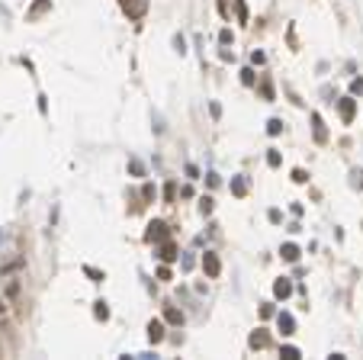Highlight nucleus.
<instances>
[{
	"mask_svg": "<svg viewBox=\"0 0 363 360\" xmlns=\"http://www.w3.org/2000/svg\"><path fill=\"white\" fill-rule=\"evenodd\" d=\"M164 319L171 322V325H183V312H177V309H167V312H164Z\"/></svg>",
	"mask_w": 363,
	"mask_h": 360,
	"instance_id": "9d476101",
	"label": "nucleus"
},
{
	"mask_svg": "<svg viewBox=\"0 0 363 360\" xmlns=\"http://www.w3.org/2000/svg\"><path fill=\"white\" fill-rule=\"evenodd\" d=\"M145 238H148V241H164V238H167V225L164 222H151Z\"/></svg>",
	"mask_w": 363,
	"mask_h": 360,
	"instance_id": "20e7f679",
	"label": "nucleus"
},
{
	"mask_svg": "<svg viewBox=\"0 0 363 360\" xmlns=\"http://www.w3.org/2000/svg\"><path fill=\"white\" fill-rule=\"evenodd\" d=\"M148 341L151 344H161V341H164V322H148Z\"/></svg>",
	"mask_w": 363,
	"mask_h": 360,
	"instance_id": "7ed1b4c3",
	"label": "nucleus"
},
{
	"mask_svg": "<svg viewBox=\"0 0 363 360\" xmlns=\"http://www.w3.org/2000/svg\"><path fill=\"white\" fill-rule=\"evenodd\" d=\"M119 3H122V10L132 16V20H142L145 10H148V0H119Z\"/></svg>",
	"mask_w": 363,
	"mask_h": 360,
	"instance_id": "f257e3e1",
	"label": "nucleus"
},
{
	"mask_svg": "<svg viewBox=\"0 0 363 360\" xmlns=\"http://www.w3.org/2000/svg\"><path fill=\"white\" fill-rule=\"evenodd\" d=\"M129 170H132V174H138V177H142V174H145V167H142V161H132V164H129Z\"/></svg>",
	"mask_w": 363,
	"mask_h": 360,
	"instance_id": "4be33fe9",
	"label": "nucleus"
},
{
	"mask_svg": "<svg viewBox=\"0 0 363 360\" xmlns=\"http://www.w3.org/2000/svg\"><path fill=\"white\" fill-rule=\"evenodd\" d=\"M93 315H96V319H103V322L110 319V309H106V302H96V309H93Z\"/></svg>",
	"mask_w": 363,
	"mask_h": 360,
	"instance_id": "ddd939ff",
	"label": "nucleus"
},
{
	"mask_svg": "<svg viewBox=\"0 0 363 360\" xmlns=\"http://www.w3.org/2000/svg\"><path fill=\"white\" fill-rule=\"evenodd\" d=\"M283 360H299V347H283Z\"/></svg>",
	"mask_w": 363,
	"mask_h": 360,
	"instance_id": "f3484780",
	"label": "nucleus"
},
{
	"mask_svg": "<svg viewBox=\"0 0 363 360\" xmlns=\"http://www.w3.org/2000/svg\"><path fill=\"white\" fill-rule=\"evenodd\" d=\"M174 258H177V248H174L171 241H164V245H161V261H164V264H171Z\"/></svg>",
	"mask_w": 363,
	"mask_h": 360,
	"instance_id": "1a4fd4ad",
	"label": "nucleus"
},
{
	"mask_svg": "<svg viewBox=\"0 0 363 360\" xmlns=\"http://www.w3.org/2000/svg\"><path fill=\"white\" fill-rule=\"evenodd\" d=\"M199 212H203V216H209V212H212V199H209V196L199 199Z\"/></svg>",
	"mask_w": 363,
	"mask_h": 360,
	"instance_id": "2eb2a0df",
	"label": "nucleus"
},
{
	"mask_svg": "<svg viewBox=\"0 0 363 360\" xmlns=\"http://www.w3.org/2000/svg\"><path fill=\"white\" fill-rule=\"evenodd\" d=\"M283 261H289V264H296V261H299V248L293 245V241H289V245H283Z\"/></svg>",
	"mask_w": 363,
	"mask_h": 360,
	"instance_id": "6e6552de",
	"label": "nucleus"
},
{
	"mask_svg": "<svg viewBox=\"0 0 363 360\" xmlns=\"http://www.w3.org/2000/svg\"><path fill=\"white\" fill-rule=\"evenodd\" d=\"M241 81H244L247 87H251V84H254V71H251V68H244V71H241Z\"/></svg>",
	"mask_w": 363,
	"mask_h": 360,
	"instance_id": "412c9836",
	"label": "nucleus"
},
{
	"mask_svg": "<svg viewBox=\"0 0 363 360\" xmlns=\"http://www.w3.org/2000/svg\"><path fill=\"white\" fill-rule=\"evenodd\" d=\"M350 187H360L363 190V170H354V174H350Z\"/></svg>",
	"mask_w": 363,
	"mask_h": 360,
	"instance_id": "6ab92c4d",
	"label": "nucleus"
},
{
	"mask_svg": "<svg viewBox=\"0 0 363 360\" xmlns=\"http://www.w3.org/2000/svg\"><path fill=\"white\" fill-rule=\"evenodd\" d=\"M312 123H315V138H318V142H325V138H328V135H325V126H322V116H312Z\"/></svg>",
	"mask_w": 363,
	"mask_h": 360,
	"instance_id": "f8f14e48",
	"label": "nucleus"
},
{
	"mask_svg": "<svg viewBox=\"0 0 363 360\" xmlns=\"http://www.w3.org/2000/svg\"><path fill=\"white\" fill-rule=\"evenodd\" d=\"M273 293H276V296H280V299H286L289 293H293V283H289L286 277H280V280H276V283H273Z\"/></svg>",
	"mask_w": 363,
	"mask_h": 360,
	"instance_id": "0eeeda50",
	"label": "nucleus"
},
{
	"mask_svg": "<svg viewBox=\"0 0 363 360\" xmlns=\"http://www.w3.org/2000/svg\"><path fill=\"white\" fill-rule=\"evenodd\" d=\"M84 273H87V277L93 280V283H100V280H103V273L96 270V267H84Z\"/></svg>",
	"mask_w": 363,
	"mask_h": 360,
	"instance_id": "a211bd4d",
	"label": "nucleus"
},
{
	"mask_svg": "<svg viewBox=\"0 0 363 360\" xmlns=\"http://www.w3.org/2000/svg\"><path fill=\"white\" fill-rule=\"evenodd\" d=\"M337 109H341V119H344V123H350V119H354V97H344V100L341 103H337Z\"/></svg>",
	"mask_w": 363,
	"mask_h": 360,
	"instance_id": "39448f33",
	"label": "nucleus"
},
{
	"mask_svg": "<svg viewBox=\"0 0 363 360\" xmlns=\"http://www.w3.org/2000/svg\"><path fill=\"white\" fill-rule=\"evenodd\" d=\"M293 180H296V184H305V180H308L305 170H293Z\"/></svg>",
	"mask_w": 363,
	"mask_h": 360,
	"instance_id": "5701e85b",
	"label": "nucleus"
},
{
	"mask_svg": "<svg viewBox=\"0 0 363 360\" xmlns=\"http://www.w3.org/2000/svg\"><path fill=\"white\" fill-rule=\"evenodd\" d=\"M0 315H7V302L3 299H0Z\"/></svg>",
	"mask_w": 363,
	"mask_h": 360,
	"instance_id": "b1692460",
	"label": "nucleus"
},
{
	"mask_svg": "<svg viewBox=\"0 0 363 360\" xmlns=\"http://www.w3.org/2000/svg\"><path fill=\"white\" fill-rule=\"evenodd\" d=\"M251 347H267V334H251Z\"/></svg>",
	"mask_w": 363,
	"mask_h": 360,
	"instance_id": "dca6fc26",
	"label": "nucleus"
},
{
	"mask_svg": "<svg viewBox=\"0 0 363 360\" xmlns=\"http://www.w3.org/2000/svg\"><path fill=\"white\" fill-rule=\"evenodd\" d=\"M203 270L209 273V277H219V273H222V261H219V254L206 251V254H203Z\"/></svg>",
	"mask_w": 363,
	"mask_h": 360,
	"instance_id": "f03ea898",
	"label": "nucleus"
},
{
	"mask_svg": "<svg viewBox=\"0 0 363 360\" xmlns=\"http://www.w3.org/2000/svg\"><path fill=\"white\" fill-rule=\"evenodd\" d=\"M267 164H270V167H280V151H270V155H267Z\"/></svg>",
	"mask_w": 363,
	"mask_h": 360,
	"instance_id": "aec40b11",
	"label": "nucleus"
},
{
	"mask_svg": "<svg viewBox=\"0 0 363 360\" xmlns=\"http://www.w3.org/2000/svg\"><path fill=\"white\" fill-rule=\"evenodd\" d=\"M276 325H280L283 334H293V331H296V322H293V315H289V312H280V315H276Z\"/></svg>",
	"mask_w": 363,
	"mask_h": 360,
	"instance_id": "423d86ee",
	"label": "nucleus"
},
{
	"mask_svg": "<svg viewBox=\"0 0 363 360\" xmlns=\"http://www.w3.org/2000/svg\"><path fill=\"white\" fill-rule=\"evenodd\" d=\"M232 193H235V196H244V193H247V184L241 180V177H235V180H232Z\"/></svg>",
	"mask_w": 363,
	"mask_h": 360,
	"instance_id": "9b49d317",
	"label": "nucleus"
},
{
	"mask_svg": "<svg viewBox=\"0 0 363 360\" xmlns=\"http://www.w3.org/2000/svg\"><path fill=\"white\" fill-rule=\"evenodd\" d=\"M267 132H270V135H280V132H283V123H280V119H270V123H267Z\"/></svg>",
	"mask_w": 363,
	"mask_h": 360,
	"instance_id": "4468645a",
	"label": "nucleus"
}]
</instances>
